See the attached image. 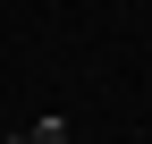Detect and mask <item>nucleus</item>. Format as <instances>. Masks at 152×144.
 I'll list each match as a JSON object with an SVG mask.
<instances>
[{
    "label": "nucleus",
    "instance_id": "nucleus-1",
    "mask_svg": "<svg viewBox=\"0 0 152 144\" xmlns=\"http://www.w3.org/2000/svg\"><path fill=\"white\" fill-rule=\"evenodd\" d=\"M9 144H76V136H68V119L51 110V119H34V127H26V136H9Z\"/></svg>",
    "mask_w": 152,
    "mask_h": 144
}]
</instances>
